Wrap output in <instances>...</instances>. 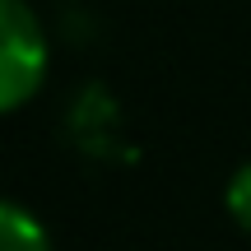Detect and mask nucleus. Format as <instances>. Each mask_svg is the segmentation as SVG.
<instances>
[{"instance_id":"obj_1","label":"nucleus","mask_w":251,"mask_h":251,"mask_svg":"<svg viewBox=\"0 0 251 251\" xmlns=\"http://www.w3.org/2000/svg\"><path fill=\"white\" fill-rule=\"evenodd\" d=\"M47 79V33L28 0H0V107L19 112Z\"/></svg>"},{"instance_id":"obj_2","label":"nucleus","mask_w":251,"mask_h":251,"mask_svg":"<svg viewBox=\"0 0 251 251\" xmlns=\"http://www.w3.org/2000/svg\"><path fill=\"white\" fill-rule=\"evenodd\" d=\"M0 251H51V237H47L37 214L5 200L0 205Z\"/></svg>"},{"instance_id":"obj_3","label":"nucleus","mask_w":251,"mask_h":251,"mask_svg":"<svg viewBox=\"0 0 251 251\" xmlns=\"http://www.w3.org/2000/svg\"><path fill=\"white\" fill-rule=\"evenodd\" d=\"M228 214H233V224L251 237V163H242V168L233 172V181H228Z\"/></svg>"}]
</instances>
